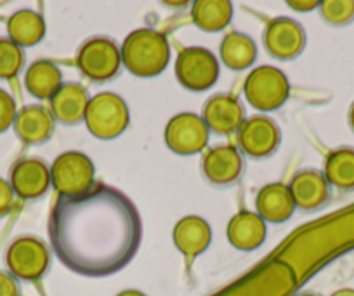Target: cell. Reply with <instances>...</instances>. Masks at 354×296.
<instances>
[{"mask_svg":"<svg viewBox=\"0 0 354 296\" xmlns=\"http://www.w3.org/2000/svg\"><path fill=\"white\" fill-rule=\"evenodd\" d=\"M50 241L71 270L106 275L124 267L138 251L141 220L118 190L94 185L80 197H61L50 218Z\"/></svg>","mask_w":354,"mask_h":296,"instance_id":"6da1fadb","label":"cell"},{"mask_svg":"<svg viewBox=\"0 0 354 296\" xmlns=\"http://www.w3.org/2000/svg\"><path fill=\"white\" fill-rule=\"evenodd\" d=\"M170 58V47L162 33L139 28L125 39L122 46V61L131 73L142 79L160 76Z\"/></svg>","mask_w":354,"mask_h":296,"instance_id":"7a4b0ae2","label":"cell"},{"mask_svg":"<svg viewBox=\"0 0 354 296\" xmlns=\"http://www.w3.org/2000/svg\"><path fill=\"white\" fill-rule=\"evenodd\" d=\"M93 161L80 152H66L54 161L50 183L63 197H80L94 189Z\"/></svg>","mask_w":354,"mask_h":296,"instance_id":"3957f363","label":"cell"},{"mask_svg":"<svg viewBox=\"0 0 354 296\" xmlns=\"http://www.w3.org/2000/svg\"><path fill=\"white\" fill-rule=\"evenodd\" d=\"M85 124L96 138L113 139L129 125V108L120 96L101 93L88 101L85 110Z\"/></svg>","mask_w":354,"mask_h":296,"instance_id":"277c9868","label":"cell"},{"mask_svg":"<svg viewBox=\"0 0 354 296\" xmlns=\"http://www.w3.org/2000/svg\"><path fill=\"white\" fill-rule=\"evenodd\" d=\"M290 94V84L283 71L274 67H259L247 77L245 98L257 110H277Z\"/></svg>","mask_w":354,"mask_h":296,"instance_id":"5b68a950","label":"cell"},{"mask_svg":"<svg viewBox=\"0 0 354 296\" xmlns=\"http://www.w3.org/2000/svg\"><path fill=\"white\" fill-rule=\"evenodd\" d=\"M176 76L179 82L189 91L210 89L219 79V61L203 47L183 49L176 61Z\"/></svg>","mask_w":354,"mask_h":296,"instance_id":"8992f818","label":"cell"},{"mask_svg":"<svg viewBox=\"0 0 354 296\" xmlns=\"http://www.w3.org/2000/svg\"><path fill=\"white\" fill-rule=\"evenodd\" d=\"M78 68L91 80H110L120 70L122 51L117 44L104 37L87 40L78 51Z\"/></svg>","mask_w":354,"mask_h":296,"instance_id":"52a82bcc","label":"cell"},{"mask_svg":"<svg viewBox=\"0 0 354 296\" xmlns=\"http://www.w3.org/2000/svg\"><path fill=\"white\" fill-rule=\"evenodd\" d=\"M49 250L35 237H19L9 246L6 261L12 277L35 281L46 274L49 267Z\"/></svg>","mask_w":354,"mask_h":296,"instance_id":"ba28073f","label":"cell"},{"mask_svg":"<svg viewBox=\"0 0 354 296\" xmlns=\"http://www.w3.org/2000/svg\"><path fill=\"white\" fill-rule=\"evenodd\" d=\"M209 141V128L202 117L195 114H179L169 121L165 128V143L179 155L198 154Z\"/></svg>","mask_w":354,"mask_h":296,"instance_id":"9c48e42d","label":"cell"},{"mask_svg":"<svg viewBox=\"0 0 354 296\" xmlns=\"http://www.w3.org/2000/svg\"><path fill=\"white\" fill-rule=\"evenodd\" d=\"M238 141L250 157H268L280 145V129L271 119L252 117L238 129Z\"/></svg>","mask_w":354,"mask_h":296,"instance_id":"30bf717a","label":"cell"},{"mask_svg":"<svg viewBox=\"0 0 354 296\" xmlns=\"http://www.w3.org/2000/svg\"><path fill=\"white\" fill-rule=\"evenodd\" d=\"M264 44L271 56L278 60H292L304 49L306 32L294 19L278 18L266 28Z\"/></svg>","mask_w":354,"mask_h":296,"instance_id":"8fae6325","label":"cell"},{"mask_svg":"<svg viewBox=\"0 0 354 296\" xmlns=\"http://www.w3.org/2000/svg\"><path fill=\"white\" fill-rule=\"evenodd\" d=\"M203 122L209 131L231 134L243 124V108L231 94H216L203 107Z\"/></svg>","mask_w":354,"mask_h":296,"instance_id":"7c38bea8","label":"cell"},{"mask_svg":"<svg viewBox=\"0 0 354 296\" xmlns=\"http://www.w3.org/2000/svg\"><path fill=\"white\" fill-rule=\"evenodd\" d=\"M11 186L21 199H39L50 186L49 168L37 159L19 161L11 171Z\"/></svg>","mask_w":354,"mask_h":296,"instance_id":"4fadbf2b","label":"cell"},{"mask_svg":"<svg viewBox=\"0 0 354 296\" xmlns=\"http://www.w3.org/2000/svg\"><path fill=\"white\" fill-rule=\"evenodd\" d=\"M243 169L240 152L231 145L210 148L203 157V173L216 185H230L236 182Z\"/></svg>","mask_w":354,"mask_h":296,"instance_id":"5bb4252c","label":"cell"},{"mask_svg":"<svg viewBox=\"0 0 354 296\" xmlns=\"http://www.w3.org/2000/svg\"><path fill=\"white\" fill-rule=\"evenodd\" d=\"M288 190H290L295 206L306 211L318 209L330 197V185L325 175L315 169H306L295 175Z\"/></svg>","mask_w":354,"mask_h":296,"instance_id":"9a60e30c","label":"cell"},{"mask_svg":"<svg viewBox=\"0 0 354 296\" xmlns=\"http://www.w3.org/2000/svg\"><path fill=\"white\" fill-rule=\"evenodd\" d=\"M212 230L209 223L200 216H186L174 227V243L186 258L193 260L209 247Z\"/></svg>","mask_w":354,"mask_h":296,"instance_id":"2e32d148","label":"cell"},{"mask_svg":"<svg viewBox=\"0 0 354 296\" xmlns=\"http://www.w3.org/2000/svg\"><path fill=\"white\" fill-rule=\"evenodd\" d=\"M88 94L80 84H63L50 98V114L63 124H77L85 117Z\"/></svg>","mask_w":354,"mask_h":296,"instance_id":"e0dca14e","label":"cell"},{"mask_svg":"<svg viewBox=\"0 0 354 296\" xmlns=\"http://www.w3.org/2000/svg\"><path fill=\"white\" fill-rule=\"evenodd\" d=\"M255 206H257L259 216L262 220L273 221V223H281V221L288 220L295 211V202L292 199L290 190L283 183L266 185L259 192Z\"/></svg>","mask_w":354,"mask_h":296,"instance_id":"ac0fdd59","label":"cell"},{"mask_svg":"<svg viewBox=\"0 0 354 296\" xmlns=\"http://www.w3.org/2000/svg\"><path fill=\"white\" fill-rule=\"evenodd\" d=\"M16 134L25 143H42L54 131V117L49 110L39 105H30L18 112L15 121Z\"/></svg>","mask_w":354,"mask_h":296,"instance_id":"d6986e66","label":"cell"},{"mask_svg":"<svg viewBox=\"0 0 354 296\" xmlns=\"http://www.w3.org/2000/svg\"><path fill=\"white\" fill-rule=\"evenodd\" d=\"M227 239L234 247L243 251L255 250L266 239V223L259 214L241 211L231 218L227 225Z\"/></svg>","mask_w":354,"mask_h":296,"instance_id":"ffe728a7","label":"cell"},{"mask_svg":"<svg viewBox=\"0 0 354 296\" xmlns=\"http://www.w3.org/2000/svg\"><path fill=\"white\" fill-rule=\"evenodd\" d=\"M25 86L32 96L39 100H50L63 86V76L59 68L50 61H35L26 70Z\"/></svg>","mask_w":354,"mask_h":296,"instance_id":"44dd1931","label":"cell"},{"mask_svg":"<svg viewBox=\"0 0 354 296\" xmlns=\"http://www.w3.org/2000/svg\"><path fill=\"white\" fill-rule=\"evenodd\" d=\"M9 37L19 47H30L39 44L46 35V23L44 18L35 11L21 9L15 12L8 21Z\"/></svg>","mask_w":354,"mask_h":296,"instance_id":"7402d4cb","label":"cell"},{"mask_svg":"<svg viewBox=\"0 0 354 296\" xmlns=\"http://www.w3.org/2000/svg\"><path fill=\"white\" fill-rule=\"evenodd\" d=\"M192 18L205 32H219L233 18V4L227 0H198L193 4Z\"/></svg>","mask_w":354,"mask_h":296,"instance_id":"603a6c76","label":"cell"},{"mask_svg":"<svg viewBox=\"0 0 354 296\" xmlns=\"http://www.w3.org/2000/svg\"><path fill=\"white\" fill-rule=\"evenodd\" d=\"M257 58V46L250 37L243 33H227L221 44V60L233 70L248 68Z\"/></svg>","mask_w":354,"mask_h":296,"instance_id":"cb8c5ba5","label":"cell"},{"mask_svg":"<svg viewBox=\"0 0 354 296\" xmlns=\"http://www.w3.org/2000/svg\"><path fill=\"white\" fill-rule=\"evenodd\" d=\"M325 178L328 185L339 190L354 189V150L353 148H337L326 157Z\"/></svg>","mask_w":354,"mask_h":296,"instance_id":"d4e9b609","label":"cell"},{"mask_svg":"<svg viewBox=\"0 0 354 296\" xmlns=\"http://www.w3.org/2000/svg\"><path fill=\"white\" fill-rule=\"evenodd\" d=\"M25 54L11 39H0V79H15L21 71Z\"/></svg>","mask_w":354,"mask_h":296,"instance_id":"484cf974","label":"cell"},{"mask_svg":"<svg viewBox=\"0 0 354 296\" xmlns=\"http://www.w3.org/2000/svg\"><path fill=\"white\" fill-rule=\"evenodd\" d=\"M323 18L332 25H347L354 19L353 0H326L319 4Z\"/></svg>","mask_w":354,"mask_h":296,"instance_id":"4316f807","label":"cell"},{"mask_svg":"<svg viewBox=\"0 0 354 296\" xmlns=\"http://www.w3.org/2000/svg\"><path fill=\"white\" fill-rule=\"evenodd\" d=\"M16 103L9 93L0 89V132L8 131L12 122L16 121Z\"/></svg>","mask_w":354,"mask_h":296,"instance_id":"83f0119b","label":"cell"},{"mask_svg":"<svg viewBox=\"0 0 354 296\" xmlns=\"http://www.w3.org/2000/svg\"><path fill=\"white\" fill-rule=\"evenodd\" d=\"M15 202V190L11 183L0 178V218L11 213Z\"/></svg>","mask_w":354,"mask_h":296,"instance_id":"f1b7e54d","label":"cell"},{"mask_svg":"<svg viewBox=\"0 0 354 296\" xmlns=\"http://www.w3.org/2000/svg\"><path fill=\"white\" fill-rule=\"evenodd\" d=\"M0 296H19L18 282L6 272H0Z\"/></svg>","mask_w":354,"mask_h":296,"instance_id":"f546056e","label":"cell"},{"mask_svg":"<svg viewBox=\"0 0 354 296\" xmlns=\"http://www.w3.org/2000/svg\"><path fill=\"white\" fill-rule=\"evenodd\" d=\"M290 8H294L295 11H311V9L318 8L319 2H288Z\"/></svg>","mask_w":354,"mask_h":296,"instance_id":"4dcf8cb0","label":"cell"},{"mask_svg":"<svg viewBox=\"0 0 354 296\" xmlns=\"http://www.w3.org/2000/svg\"><path fill=\"white\" fill-rule=\"evenodd\" d=\"M118 296H145V295H142V293H139V291H134V289H129V291L120 293Z\"/></svg>","mask_w":354,"mask_h":296,"instance_id":"1f68e13d","label":"cell"},{"mask_svg":"<svg viewBox=\"0 0 354 296\" xmlns=\"http://www.w3.org/2000/svg\"><path fill=\"white\" fill-rule=\"evenodd\" d=\"M349 124H351V128L354 129V103H353V107H351V112H349Z\"/></svg>","mask_w":354,"mask_h":296,"instance_id":"d6a6232c","label":"cell"},{"mask_svg":"<svg viewBox=\"0 0 354 296\" xmlns=\"http://www.w3.org/2000/svg\"><path fill=\"white\" fill-rule=\"evenodd\" d=\"M333 296H354V291H340Z\"/></svg>","mask_w":354,"mask_h":296,"instance_id":"836d02e7","label":"cell"},{"mask_svg":"<svg viewBox=\"0 0 354 296\" xmlns=\"http://www.w3.org/2000/svg\"><path fill=\"white\" fill-rule=\"evenodd\" d=\"M301 296H318V295H309V293H308V295H301Z\"/></svg>","mask_w":354,"mask_h":296,"instance_id":"e575fe53","label":"cell"}]
</instances>
